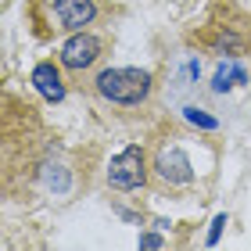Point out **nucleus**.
Instances as JSON below:
<instances>
[{
  "mask_svg": "<svg viewBox=\"0 0 251 251\" xmlns=\"http://www.w3.org/2000/svg\"><path fill=\"white\" fill-rule=\"evenodd\" d=\"M97 90L115 104H140L151 90V75L140 68H108L97 75Z\"/></svg>",
  "mask_w": 251,
  "mask_h": 251,
  "instance_id": "obj_1",
  "label": "nucleus"
},
{
  "mask_svg": "<svg viewBox=\"0 0 251 251\" xmlns=\"http://www.w3.org/2000/svg\"><path fill=\"white\" fill-rule=\"evenodd\" d=\"M108 183L119 187V190H133V187L144 183V151L140 147H126L119 158H111Z\"/></svg>",
  "mask_w": 251,
  "mask_h": 251,
  "instance_id": "obj_2",
  "label": "nucleus"
},
{
  "mask_svg": "<svg viewBox=\"0 0 251 251\" xmlns=\"http://www.w3.org/2000/svg\"><path fill=\"white\" fill-rule=\"evenodd\" d=\"M97 50H100V43H97L94 36H86V32H75V36L61 47V61H65L68 68H75V72H79V68H90V65L97 61Z\"/></svg>",
  "mask_w": 251,
  "mask_h": 251,
  "instance_id": "obj_3",
  "label": "nucleus"
},
{
  "mask_svg": "<svg viewBox=\"0 0 251 251\" xmlns=\"http://www.w3.org/2000/svg\"><path fill=\"white\" fill-rule=\"evenodd\" d=\"M158 173L169 183H187L190 179V158L179 151V147H169V151L158 154Z\"/></svg>",
  "mask_w": 251,
  "mask_h": 251,
  "instance_id": "obj_4",
  "label": "nucleus"
},
{
  "mask_svg": "<svg viewBox=\"0 0 251 251\" xmlns=\"http://www.w3.org/2000/svg\"><path fill=\"white\" fill-rule=\"evenodd\" d=\"M54 11H58L65 29H83L86 22L94 18V0H58Z\"/></svg>",
  "mask_w": 251,
  "mask_h": 251,
  "instance_id": "obj_5",
  "label": "nucleus"
},
{
  "mask_svg": "<svg viewBox=\"0 0 251 251\" xmlns=\"http://www.w3.org/2000/svg\"><path fill=\"white\" fill-rule=\"evenodd\" d=\"M32 86H36L40 94H43V97L50 100V104H58V100L65 97L61 75L54 72V65H36V68H32Z\"/></svg>",
  "mask_w": 251,
  "mask_h": 251,
  "instance_id": "obj_6",
  "label": "nucleus"
},
{
  "mask_svg": "<svg viewBox=\"0 0 251 251\" xmlns=\"http://www.w3.org/2000/svg\"><path fill=\"white\" fill-rule=\"evenodd\" d=\"M244 79H248V75H244V68H237V65H219V68H215L212 86L223 94V90H230L233 83H244Z\"/></svg>",
  "mask_w": 251,
  "mask_h": 251,
  "instance_id": "obj_7",
  "label": "nucleus"
},
{
  "mask_svg": "<svg viewBox=\"0 0 251 251\" xmlns=\"http://www.w3.org/2000/svg\"><path fill=\"white\" fill-rule=\"evenodd\" d=\"M183 115H187L190 126H201V129H219V122H215L212 115H204V111H198V108H187Z\"/></svg>",
  "mask_w": 251,
  "mask_h": 251,
  "instance_id": "obj_8",
  "label": "nucleus"
},
{
  "mask_svg": "<svg viewBox=\"0 0 251 251\" xmlns=\"http://www.w3.org/2000/svg\"><path fill=\"white\" fill-rule=\"evenodd\" d=\"M223 226H226V215H215V223H212V230H208V244H215V241H219Z\"/></svg>",
  "mask_w": 251,
  "mask_h": 251,
  "instance_id": "obj_9",
  "label": "nucleus"
},
{
  "mask_svg": "<svg viewBox=\"0 0 251 251\" xmlns=\"http://www.w3.org/2000/svg\"><path fill=\"white\" fill-rule=\"evenodd\" d=\"M140 248H162V237H158V233H144L140 237Z\"/></svg>",
  "mask_w": 251,
  "mask_h": 251,
  "instance_id": "obj_10",
  "label": "nucleus"
}]
</instances>
